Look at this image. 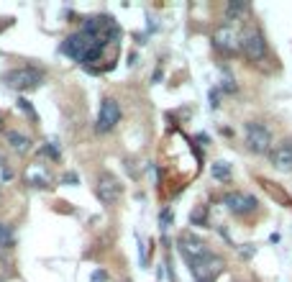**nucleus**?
I'll use <instances>...</instances> for the list:
<instances>
[{
  "label": "nucleus",
  "mask_w": 292,
  "mask_h": 282,
  "mask_svg": "<svg viewBox=\"0 0 292 282\" xmlns=\"http://www.w3.org/2000/svg\"><path fill=\"white\" fill-rule=\"evenodd\" d=\"M41 154H47L49 159H59V154H62V151H59V146H57V141H47V146H41Z\"/></svg>",
  "instance_id": "18"
},
{
  "label": "nucleus",
  "mask_w": 292,
  "mask_h": 282,
  "mask_svg": "<svg viewBox=\"0 0 292 282\" xmlns=\"http://www.w3.org/2000/svg\"><path fill=\"white\" fill-rule=\"evenodd\" d=\"M169 223H172V210H169V208H164V210H162V215H159V228L167 233Z\"/></svg>",
  "instance_id": "19"
},
{
  "label": "nucleus",
  "mask_w": 292,
  "mask_h": 282,
  "mask_svg": "<svg viewBox=\"0 0 292 282\" xmlns=\"http://www.w3.org/2000/svg\"><path fill=\"white\" fill-rule=\"evenodd\" d=\"M105 47L108 44H105L103 39L80 31V34H72L70 39H64L62 47H59V52L67 54L70 59H75V62H80V64H93V62H98L103 57Z\"/></svg>",
  "instance_id": "1"
},
{
  "label": "nucleus",
  "mask_w": 292,
  "mask_h": 282,
  "mask_svg": "<svg viewBox=\"0 0 292 282\" xmlns=\"http://www.w3.org/2000/svg\"><path fill=\"white\" fill-rule=\"evenodd\" d=\"M220 272H223V259L213 251L190 264V274H192L195 282H215V277Z\"/></svg>",
  "instance_id": "4"
},
{
  "label": "nucleus",
  "mask_w": 292,
  "mask_h": 282,
  "mask_svg": "<svg viewBox=\"0 0 292 282\" xmlns=\"http://www.w3.org/2000/svg\"><path fill=\"white\" fill-rule=\"evenodd\" d=\"M8 144H11V149L18 151V154H26V151L31 149V141L18 131H8Z\"/></svg>",
  "instance_id": "13"
},
{
  "label": "nucleus",
  "mask_w": 292,
  "mask_h": 282,
  "mask_svg": "<svg viewBox=\"0 0 292 282\" xmlns=\"http://www.w3.org/2000/svg\"><path fill=\"white\" fill-rule=\"evenodd\" d=\"M59 182L62 185H80V177H77V172H64Z\"/></svg>",
  "instance_id": "20"
},
{
  "label": "nucleus",
  "mask_w": 292,
  "mask_h": 282,
  "mask_svg": "<svg viewBox=\"0 0 292 282\" xmlns=\"http://www.w3.org/2000/svg\"><path fill=\"white\" fill-rule=\"evenodd\" d=\"M105 279H108V272L105 269H95L93 277H90V282H105Z\"/></svg>",
  "instance_id": "22"
},
{
  "label": "nucleus",
  "mask_w": 292,
  "mask_h": 282,
  "mask_svg": "<svg viewBox=\"0 0 292 282\" xmlns=\"http://www.w3.org/2000/svg\"><path fill=\"white\" fill-rule=\"evenodd\" d=\"M18 108L24 111L31 121H39V113L34 111V105H31V100H26V98H18Z\"/></svg>",
  "instance_id": "17"
},
{
  "label": "nucleus",
  "mask_w": 292,
  "mask_h": 282,
  "mask_svg": "<svg viewBox=\"0 0 292 282\" xmlns=\"http://www.w3.org/2000/svg\"><path fill=\"white\" fill-rule=\"evenodd\" d=\"M95 192L103 205H116L121 200V192H123V185L118 182L116 175H110V172H103L98 177V185H95Z\"/></svg>",
  "instance_id": "7"
},
{
  "label": "nucleus",
  "mask_w": 292,
  "mask_h": 282,
  "mask_svg": "<svg viewBox=\"0 0 292 282\" xmlns=\"http://www.w3.org/2000/svg\"><path fill=\"white\" fill-rule=\"evenodd\" d=\"M16 246V236L11 231V226L0 223V249H13Z\"/></svg>",
  "instance_id": "15"
},
{
  "label": "nucleus",
  "mask_w": 292,
  "mask_h": 282,
  "mask_svg": "<svg viewBox=\"0 0 292 282\" xmlns=\"http://www.w3.org/2000/svg\"><path fill=\"white\" fill-rule=\"evenodd\" d=\"M241 52L249 57L251 62H261V59H266L269 47H266L264 34H261L256 26H249V29L241 34Z\"/></svg>",
  "instance_id": "3"
},
{
  "label": "nucleus",
  "mask_w": 292,
  "mask_h": 282,
  "mask_svg": "<svg viewBox=\"0 0 292 282\" xmlns=\"http://www.w3.org/2000/svg\"><path fill=\"white\" fill-rule=\"evenodd\" d=\"M210 175H213V180L226 182V180L231 177V164H228V162H213V167H210Z\"/></svg>",
  "instance_id": "14"
},
{
  "label": "nucleus",
  "mask_w": 292,
  "mask_h": 282,
  "mask_svg": "<svg viewBox=\"0 0 292 282\" xmlns=\"http://www.w3.org/2000/svg\"><path fill=\"white\" fill-rule=\"evenodd\" d=\"M177 249H179V254L185 256L187 267H190L192 262H197V259H203L205 254H210V249L205 246L203 238H197V236H192V233H182V236H179Z\"/></svg>",
  "instance_id": "8"
},
{
  "label": "nucleus",
  "mask_w": 292,
  "mask_h": 282,
  "mask_svg": "<svg viewBox=\"0 0 292 282\" xmlns=\"http://www.w3.org/2000/svg\"><path fill=\"white\" fill-rule=\"evenodd\" d=\"M213 47L223 54H233L236 49H241V36L228 26V24H223L215 34H213Z\"/></svg>",
  "instance_id": "10"
},
{
  "label": "nucleus",
  "mask_w": 292,
  "mask_h": 282,
  "mask_svg": "<svg viewBox=\"0 0 292 282\" xmlns=\"http://www.w3.org/2000/svg\"><path fill=\"white\" fill-rule=\"evenodd\" d=\"M3 82L13 90H36L44 82V72L39 67H16L3 75Z\"/></svg>",
  "instance_id": "2"
},
{
  "label": "nucleus",
  "mask_w": 292,
  "mask_h": 282,
  "mask_svg": "<svg viewBox=\"0 0 292 282\" xmlns=\"http://www.w3.org/2000/svg\"><path fill=\"white\" fill-rule=\"evenodd\" d=\"M269 159H272V164L282 172H289L292 169V141H282L272 154H269Z\"/></svg>",
  "instance_id": "11"
},
{
  "label": "nucleus",
  "mask_w": 292,
  "mask_h": 282,
  "mask_svg": "<svg viewBox=\"0 0 292 282\" xmlns=\"http://www.w3.org/2000/svg\"><path fill=\"white\" fill-rule=\"evenodd\" d=\"M218 95H220V90H210V93H208V100H210V108H218Z\"/></svg>",
  "instance_id": "23"
},
{
  "label": "nucleus",
  "mask_w": 292,
  "mask_h": 282,
  "mask_svg": "<svg viewBox=\"0 0 292 282\" xmlns=\"http://www.w3.org/2000/svg\"><path fill=\"white\" fill-rule=\"evenodd\" d=\"M190 221L203 226V223H205V213H203V210H195V213H190Z\"/></svg>",
  "instance_id": "21"
},
{
  "label": "nucleus",
  "mask_w": 292,
  "mask_h": 282,
  "mask_svg": "<svg viewBox=\"0 0 292 282\" xmlns=\"http://www.w3.org/2000/svg\"><path fill=\"white\" fill-rule=\"evenodd\" d=\"M246 146L254 154H264V151L272 149V134L264 123H246Z\"/></svg>",
  "instance_id": "6"
},
{
  "label": "nucleus",
  "mask_w": 292,
  "mask_h": 282,
  "mask_svg": "<svg viewBox=\"0 0 292 282\" xmlns=\"http://www.w3.org/2000/svg\"><path fill=\"white\" fill-rule=\"evenodd\" d=\"M223 205H226L233 215H249V213H254L256 210V198L254 195H249V192H241V190H233V192H228L226 198H223Z\"/></svg>",
  "instance_id": "9"
},
{
  "label": "nucleus",
  "mask_w": 292,
  "mask_h": 282,
  "mask_svg": "<svg viewBox=\"0 0 292 282\" xmlns=\"http://www.w3.org/2000/svg\"><path fill=\"white\" fill-rule=\"evenodd\" d=\"M246 11H249V6H246V3H228L226 6V21H236Z\"/></svg>",
  "instance_id": "16"
},
{
  "label": "nucleus",
  "mask_w": 292,
  "mask_h": 282,
  "mask_svg": "<svg viewBox=\"0 0 292 282\" xmlns=\"http://www.w3.org/2000/svg\"><path fill=\"white\" fill-rule=\"evenodd\" d=\"M121 121V105L113 98H105L100 103V111H98V121H95V131L98 134H108L113 131Z\"/></svg>",
  "instance_id": "5"
},
{
  "label": "nucleus",
  "mask_w": 292,
  "mask_h": 282,
  "mask_svg": "<svg viewBox=\"0 0 292 282\" xmlns=\"http://www.w3.org/2000/svg\"><path fill=\"white\" fill-rule=\"evenodd\" d=\"M26 182L31 185V187H49V177H47V169L44 167H39V164H34L29 172H26Z\"/></svg>",
  "instance_id": "12"
},
{
  "label": "nucleus",
  "mask_w": 292,
  "mask_h": 282,
  "mask_svg": "<svg viewBox=\"0 0 292 282\" xmlns=\"http://www.w3.org/2000/svg\"><path fill=\"white\" fill-rule=\"evenodd\" d=\"M254 251H256V249H254V246H251V244H243V249H241V254H243V256H246V259H249V256H251V254H254Z\"/></svg>",
  "instance_id": "24"
}]
</instances>
